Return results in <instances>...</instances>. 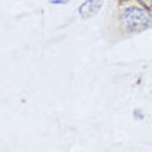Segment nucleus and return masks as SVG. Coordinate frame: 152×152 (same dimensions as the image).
<instances>
[{
	"mask_svg": "<svg viewBox=\"0 0 152 152\" xmlns=\"http://www.w3.org/2000/svg\"><path fill=\"white\" fill-rule=\"evenodd\" d=\"M118 21L123 31L126 33H138L152 26V10L142 4H132L119 10Z\"/></svg>",
	"mask_w": 152,
	"mask_h": 152,
	"instance_id": "nucleus-1",
	"label": "nucleus"
},
{
	"mask_svg": "<svg viewBox=\"0 0 152 152\" xmlns=\"http://www.w3.org/2000/svg\"><path fill=\"white\" fill-rule=\"evenodd\" d=\"M102 5H104L102 0H85L78 7V14L83 19H88V18H92V16H95L99 10L102 9Z\"/></svg>",
	"mask_w": 152,
	"mask_h": 152,
	"instance_id": "nucleus-2",
	"label": "nucleus"
},
{
	"mask_svg": "<svg viewBox=\"0 0 152 152\" xmlns=\"http://www.w3.org/2000/svg\"><path fill=\"white\" fill-rule=\"evenodd\" d=\"M133 119H143V111L142 109H135V111H133Z\"/></svg>",
	"mask_w": 152,
	"mask_h": 152,
	"instance_id": "nucleus-3",
	"label": "nucleus"
},
{
	"mask_svg": "<svg viewBox=\"0 0 152 152\" xmlns=\"http://www.w3.org/2000/svg\"><path fill=\"white\" fill-rule=\"evenodd\" d=\"M138 2H140L142 5H145L147 9H151V10H152V0H138Z\"/></svg>",
	"mask_w": 152,
	"mask_h": 152,
	"instance_id": "nucleus-4",
	"label": "nucleus"
},
{
	"mask_svg": "<svg viewBox=\"0 0 152 152\" xmlns=\"http://www.w3.org/2000/svg\"><path fill=\"white\" fill-rule=\"evenodd\" d=\"M69 0H50L52 5H62V4H67Z\"/></svg>",
	"mask_w": 152,
	"mask_h": 152,
	"instance_id": "nucleus-5",
	"label": "nucleus"
}]
</instances>
